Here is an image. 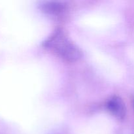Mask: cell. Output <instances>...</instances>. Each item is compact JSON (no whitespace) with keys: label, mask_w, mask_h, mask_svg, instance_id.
Listing matches in <instances>:
<instances>
[{"label":"cell","mask_w":134,"mask_h":134,"mask_svg":"<svg viewBox=\"0 0 134 134\" xmlns=\"http://www.w3.org/2000/svg\"><path fill=\"white\" fill-rule=\"evenodd\" d=\"M44 44L46 48L67 61L75 62L82 56L79 48L61 30L54 31Z\"/></svg>","instance_id":"obj_1"},{"label":"cell","mask_w":134,"mask_h":134,"mask_svg":"<svg viewBox=\"0 0 134 134\" xmlns=\"http://www.w3.org/2000/svg\"><path fill=\"white\" fill-rule=\"evenodd\" d=\"M107 109L113 116L119 120H122L126 113V106L123 101L118 96H113L107 102Z\"/></svg>","instance_id":"obj_2"},{"label":"cell","mask_w":134,"mask_h":134,"mask_svg":"<svg viewBox=\"0 0 134 134\" xmlns=\"http://www.w3.org/2000/svg\"><path fill=\"white\" fill-rule=\"evenodd\" d=\"M65 6L63 2H58V1H49L46 2L43 5V9L47 13L51 14H58L60 13L62 10H64L65 9Z\"/></svg>","instance_id":"obj_3"}]
</instances>
